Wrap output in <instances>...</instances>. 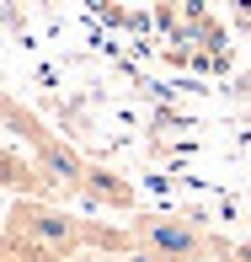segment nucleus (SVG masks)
Returning a JSON list of instances; mask_svg holds the SVG:
<instances>
[{
	"label": "nucleus",
	"mask_w": 251,
	"mask_h": 262,
	"mask_svg": "<svg viewBox=\"0 0 251 262\" xmlns=\"http://www.w3.org/2000/svg\"><path fill=\"white\" fill-rule=\"evenodd\" d=\"M0 118H6V128L21 139V145H27L32 166L49 177L59 193L80 198V204H91V209H118V214L134 209V182H123L118 171H107V166L86 161L75 145H64V139H59L49 123H38V118H32L21 102L0 97Z\"/></svg>",
	"instance_id": "obj_1"
},
{
	"label": "nucleus",
	"mask_w": 251,
	"mask_h": 262,
	"mask_svg": "<svg viewBox=\"0 0 251 262\" xmlns=\"http://www.w3.org/2000/svg\"><path fill=\"white\" fill-rule=\"evenodd\" d=\"M6 230L27 235L32 246H43L49 257L70 262L80 252H123L128 246V230H107L97 220H80V214L49 204V198H16L6 209Z\"/></svg>",
	"instance_id": "obj_2"
},
{
	"label": "nucleus",
	"mask_w": 251,
	"mask_h": 262,
	"mask_svg": "<svg viewBox=\"0 0 251 262\" xmlns=\"http://www.w3.org/2000/svg\"><path fill=\"white\" fill-rule=\"evenodd\" d=\"M128 252H139V262H235V241L176 214H134Z\"/></svg>",
	"instance_id": "obj_3"
},
{
	"label": "nucleus",
	"mask_w": 251,
	"mask_h": 262,
	"mask_svg": "<svg viewBox=\"0 0 251 262\" xmlns=\"http://www.w3.org/2000/svg\"><path fill=\"white\" fill-rule=\"evenodd\" d=\"M0 262H59V257H49L43 246H32L27 235L6 230V235H0Z\"/></svg>",
	"instance_id": "obj_4"
},
{
	"label": "nucleus",
	"mask_w": 251,
	"mask_h": 262,
	"mask_svg": "<svg viewBox=\"0 0 251 262\" xmlns=\"http://www.w3.org/2000/svg\"><path fill=\"white\" fill-rule=\"evenodd\" d=\"M235 262H251V241H235Z\"/></svg>",
	"instance_id": "obj_5"
},
{
	"label": "nucleus",
	"mask_w": 251,
	"mask_h": 262,
	"mask_svg": "<svg viewBox=\"0 0 251 262\" xmlns=\"http://www.w3.org/2000/svg\"><path fill=\"white\" fill-rule=\"evenodd\" d=\"M0 134H6V128H0Z\"/></svg>",
	"instance_id": "obj_6"
}]
</instances>
